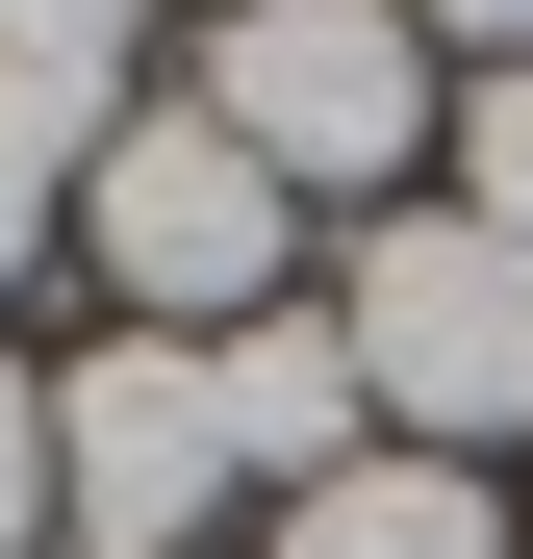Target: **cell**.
<instances>
[{
  "instance_id": "obj_1",
  "label": "cell",
  "mask_w": 533,
  "mask_h": 559,
  "mask_svg": "<svg viewBox=\"0 0 533 559\" xmlns=\"http://www.w3.org/2000/svg\"><path fill=\"white\" fill-rule=\"evenodd\" d=\"M178 103H204L254 178H280L305 229H381V204H432V128H458V76H432V26H407V0H229Z\"/></svg>"
},
{
  "instance_id": "obj_7",
  "label": "cell",
  "mask_w": 533,
  "mask_h": 559,
  "mask_svg": "<svg viewBox=\"0 0 533 559\" xmlns=\"http://www.w3.org/2000/svg\"><path fill=\"white\" fill-rule=\"evenodd\" d=\"M432 204H483L533 254V76H458V128H432Z\"/></svg>"
},
{
  "instance_id": "obj_8",
  "label": "cell",
  "mask_w": 533,
  "mask_h": 559,
  "mask_svg": "<svg viewBox=\"0 0 533 559\" xmlns=\"http://www.w3.org/2000/svg\"><path fill=\"white\" fill-rule=\"evenodd\" d=\"M0 51L26 76H153V0H0Z\"/></svg>"
},
{
  "instance_id": "obj_3",
  "label": "cell",
  "mask_w": 533,
  "mask_h": 559,
  "mask_svg": "<svg viewBox=\"0 0 533 559\" xmlns=\"http://www.w3.org/2000/svg\"><path fill=\"white\" fill-rule=\"evenodd\" d=\"M76 280H102V331H178V356H229L254 306H305V204L254 178L204 103H128L102 153H76Z\"/></svg>"
},
{
  "instance_id": "obj_10",
  "label": "cell",
  "mask_w": 533,
  "mask_h": 559,
  "mask_svg": "<svg viewBox=\"0 0 533 559\" xmlns=\"http://www.w3.org/2000/svg\"><path fill=\"white\" fill-rule=\"evenodd\" d=\"M432 26V76H533V0H407Z\"/></svg>"
},
{
  "instance_id": "obj_6",
  "label": "cell",
  "mask_w": 533,
  "mask_h": 559,
  "mask_svg": "<svg viewBox=\"0 0 533 559\" xmlns=\"http://www.w3.org/2000/svg\"><path fill=\"white\" fill-rule=\"evenodd\" d=\"M128 103H153V76H26V51H0V306L76 254V153H102Z\"/></svg>"
},
{
  "instance_id": "obj_5",
  "label": "cell",
  "mask_w": 533,
  "mask_h": 559,
  "mask_svg": "<svg viewBox=\"0 0 533 559\" xmlns=\"http://www.w3.org/2000/svg\"><path fill=\"white\" fill-rule=\"evenodd\" d=\"M254 559H533V534H508V484H483V457H355V484L254 509Z\"/></svg>"
},
{
  "instance_id": "obj_9",
  "label": "cell",
  "mask_w": 533,
  "mask_h": 559,
  "mask_svg": "<svg viewBox=\"0 0 533 559\" xmlns=\"http://www.w3.org/2000/svg\"><path fill=\"white\" fill-rule=\"evenodd\" d=\"M0 559H51V356H0Z\"/></svg>"
},
{
  "instance_id": "obj_11",
  "label": "cell",
  "mask_w": 533,
  "mask_h": 559,
  "mask_svg": "<svg viewBox=\"0 0 533 559\" xmlns=\"http://www.w3.org/2000/svg\"><path fill=\"white\" fill-rule=\"evenodd\" d=\"M204 26H229V0H204Z\"/></svg>"
},
{
  "instance_id": "obj_4",
  "label": "cell",
  "mask_w": 533,
  "mask_h": 559,
  "mask_svg": "<svg viewBox=\"0 0 533 559\" xmlns=\"http://www.w3.org/2000/svg\"><path fill=\"white\" fill-rule=\"evenodd\" d=\"M204 407H229V484H254V509H305V484H355V457H381V407H355V331H330V280H305V306H254V331L204 356Z\"/></svg>"
},
{
  "instance_id": "obj_2",
  "label": "cell",
  "mask_w": 533,
  "mask_h": 559,
  "mask_svg": "<svg viewBox=\"0 0 533 559\" xmlns=\"http://www.w3.org/2000/svg\"><path fill=\"white\" fill-rule=\"evenodd\" d=\"M330 331H355L381 457H533V254H508L483 204H381V229H330Z\"/></svg>"
}]
</instances>
